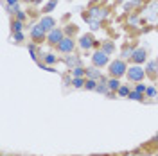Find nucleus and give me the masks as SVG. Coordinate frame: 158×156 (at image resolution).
I'll use <instances>...</instances> for the list:
<instances>
[{
	"label": "nucleus",
	"instance_id": "nucleus-1",
	"mask_svg": "<svg viewBox=\"0 0 158 156\" xmlns=\"http://www.w3.org/2000/svg\"><path fill=\"white\" fill-rule=\"evenodd\" d=\"M128 72V67H126V63L122 61V59H115L113 63H110V76L111 77H120V76H124Z\"/></svg>",
	"mask_w": 158,
	"mask_h": 156
},
{
	"label": "nucleus",
	"instance_id": "nucleus-2",
	"mask_svg": "<svg viewBox=\"0 0 158 156\" xmlns=\"http://www.w3.org/2000/svg\"><path fill=\"white\" fill-rule=\"evenodd\" d=\"M144 77H146V72L142 70V67L135 65V67L128 68V79L129 81H142Z\"/></svg>",
	"mask_w": 158,
	"mask_h": 156
},
{
	"label": "nucleus",
	"instance_id": "nucleus-3",
	"mask_svg": "<svg viewBox=\"0 0 158 156\" xmlns=\"http://www.w3.org/2000/svg\"><path fill=\"white\" fill-rule=\"evenodd\" d=\"M92 61H94V67H104V65H108V54L104 50H97L92 56Z\"/></svg>",
	"mask_w": 158,
	"mask_h": 156
},
{
	"label": "nucleus",
	"instance_id": "nucleus-4",
	"mask_svg": "<svg viewBox=\"0 0 158 156\" xmlns=\"http://www.w3.org/2000/svg\"><path fill=\"white\" fill-rule=\"evenodd\" d=\"M61 39H63V31H59V29L50 31L49 36H47V41H49L50 45H59Z\"/></svg>",
	"mask_w": 158,
	"mask_h": 156
},
{
	"label": "nucleus",
	"instance_id": "nucleus-5",
	"mask_svg": "<svg viewBox=\"0 0 158 156\" xmlns=\"http://www.w3.org/2000/svg\"><path fill=\"white\" fill-rule=\"evenodd\" d=\"M58 50L59 52H65V54H70V52L74 50V41H72L70 38H63L61 43L58 45Z\"/></svg>",
	"mask_w": 158,
	"mask_h": 156
},
{
	"label": "nucleus",
	"instance_id": "nucleus-6",
	"mask_svg": "<svg viewBox=\"0 0 158 156\" xmlns=\"http://www.w3.org/2000/svg\"><path fill=\"white\" fill-rule=\"evenodd\" d=\"M40 25H41L45 31H49L50 32V31L56 29V20L52 18V16H43V18L40 20Z\"/></svg>",
	"mask_w": 158,
	"mask_h": 156
},
{
	"label": "nucleus",
	"instance_id": "nucleus-7",
	"mask_svg": "<svg viewBox=\"0 0 158 156\" xmlns=\"http://www.w3.org/2000/svg\"><path fill=\"white\" fill-rule=\"evenodd\" d=\"M31 36H32V39H34V41H41V39L45 38V29H43V27H41V25H34V27H32V31H31Z\"/></svg>",
	"mask_w": 158,
	"mask_h": 156
},
{
	"label": "nucleus",
	"instance_id": "nucleus-8",
	"mask_svg": "<svg viewBox=\"0 0 158 156\" xmlns=\"http://www.w3.org/2000/svg\"><path fill=\"white\" fill-rule=\"evenodd\" d=\"M92 45H95V41H94V38L90 36V34H85V36H81V39H79V47L85 50H88Z\"/></svg>",
	"mask_w": 158,
	"mask_h": 156
},
{
	"label": "nucleus",
	"instance_id": "nucleus-9",
	"mask_svg": "<svg viewBox=\"0 0 158 156\" xmlns=\"http://www.w3.org/2000/svg\"><path fill=\"white\" fill-rule=\"evenodd\" d=\"M131 59H133V61H135L137 65L144 63V61H146V50H144V49H135L133 56H131Z\"/></svg>",
	"mask_w": 158,
	"mask_h": 156
},
{
	"label": "nucleus",
	"instance_id": "nucleus-10",
	"mask_svg": "<svg viewBox=\"0 0 158 156\" xmlns=\"http://www.w3.org/2000/svg\"><path fill=\"white\" fill-rule=\"evenodd\" d=\"M86 76H88V79H101V74H99V70L95 68V67H92V68H86Z\"/></svg>",
	"mask_w": 158,
	"mask_h": 156
},
{
	"label": "nucleus",
	"instance_id": "nucleus-11",
	"mask_svg": "<svg viewBox=\"0 0 158 156\" xmlns=\"http://www.w3.org/2000/svg\"><path fill=\"white\" fill-rule=\"evenodd\" d=\"M120 86H122V84L118 83V79H117V77H111V79L108 81V90H113V92H117Z\"/></svg>",
	"mask_w": 158,
	"mask_h": 156
},
{
	"label": "nucleus",
	"instance_id": "nucleus-12",
	"mask_svg": "<svg viewBox=\"0 0 158 156\" xmlns=\"http://www.w3.org/2000/svg\"><path fill=\"white\" fill-rule=\"evenodd\" d=\"M102 50H104L106 54H111V52L115 50V45H113L111 41H104V43H102Z\"/></svg>",
	"mask_w": 158,
	"mask_h": 156
},
{
	"label": "nucleus",
	"instance_id": "nucleus-13",
	"mask_svg": "<svg viewBox=\"0 0 158 156\" xmlns=\"http://www.w3.org/2000/svg\"><path fill=\"white\" fill-rule=\"evenodd\" d=\"M117 93L120 95V97H128V95H129V88L126 86V84H122V86L117 90Z\"/></svg>",
	"mask_w": 158,
	"mask_h": 156
},
{
	"label": "nucleus",
	"instance_id": "nucleus-14",
	"mask_svg": "<svg viewBox=\"0 0 158 156\" xmlns=\"http://www.w3.org/2000/svg\"><path fill=\"white\" fill-rule=\"evenodd\" d=\"M85 88H86V90H97V83H95V79H88V81L85 83Z\"/></svg>",
	"mask_w": 158,
	"mask_h": 156
},
{
	"label": "nucleus",
	"instance_id": "nucleus-15",
	"mask_svg": "<svg viewBox=\"0 0 158 156\" xmlns=\"http://www.w3.org/2000/svg\"><path fill=\"white\" fill-rule=\"evenodd\" d=\"M72 72H74V77H83V76L86 74V70L81 68V67H76V68L72 70Z\"/></svg>",
	"mask_w": 158,
	"mask_h": 156
},
{
	"label": "nucleus",
	"instance_id": "nucleus-16",
	"mask_svg": "<svg viewBox=\"0 0 158 156\" xmlns=\"http://www.w3.org/2000/svg\"><path fill=\"white\" fill-rule=\"evenodd\" d=\"M45 63H47V65H52V63H56V56H54V54H45Z\"/></svg>",
	"mask_w": 158,
	"mask_h": 156
},
{
	"label": "nucleus",
	"instance_id": "nucleus-17",
	"mask_svg": "<svg viewBox=\"0 0 158 156\" xmlns=\"http://www.w3.org/2000/svg\"><path fill=\"white\" fill-rule=\"evenodd\" d=\"M85 83H86V81H83V77H74V81H72V84L76 88H81Z\"/></svg>",
	"mask_w": 158,
	"mask_h": 156
},
{
	"label": "nucleus",
	"instance_id": "nucleus-18",
	"mask_svg": "<svg viewBox=\"0 0 158 156\" xmlns=\"http://www.w3.org/2000/svg\"><path fill=\"white\" fill-rule=\"evenodd\" d=\"M129 99H133V101H142V93H138V92H129Z\"/></svg>",
	"mask_w": 158,
	"mask_h": 156
},
{
	"label": "nucleus",
	"instance_id": "nucleus-19",
	"mask_svg": "<svg viewBox=\"0 0 158 156\" xmlns=\"http://www.w3.org/2000/svg\"><path fill=\"white\" fill-rule=\"evenodd\" d=\"M13 31H15V32H20V31H22V22H20V20L13 22Z\"/></svg>",
	"mask_w": 158,
	"mask_h": 156
},
{
	"label": "nucleus",
	"instance_id": "nucleus-20",
	"mask_svg": "<svg viewBox=\"0 0 158 156\" xmlns=\"http://www.w3.org/2000/svg\"><path fill=\"white\" fill-rule=\"evenodd\" d=\"M54 7H56V0H50L49 4H47V6H45V11H47V13H49V11H52V9H54Z\"/></svg>",
	"mask_w": 158,
	"mask_h": 156
},
{
	"label": "nucleus",
	"instance_id": "nucleus-21",
	"mask_svg": "<svg viewBox=\"0 0 158 156\" xmlns=\"http://www.w3.org/2000/svg\"><path fill=\"white\" fill-rule=\"evenodd\" d=\"M155 68H156V65H155V63H149L148 70H149V76H151V77H155Z\"/></svg>",
	"mask_w": 158,
	"mask_h": 156
},
{
	"label": "nucleus",
	"instance_id": "nucleus-22",
	"mask_svg": "<svg viewBox=\"0 0 158 156\" xmlns=\"http://www.w3.org/2000/svg\"><path fill=\"white\" fill-rule=\"evenodd\" d=\"M146 90H148V88L144 86V84H137V90H135V92H138V93H144Z\"/></svg>",
	"mask_w": 158,
	"mask_h": 156
},
{
	"label": "nucleus",
	"instance_id": "nucleus-23",
	"mask_svg": "<svg viewBox=\"0 0 158 156\" xmlns=\"http://www.w3.org/2000/svg\"><path fill=\"white\" fill-rule=\"evenodd\" d=\"M67 63H69V65H77L79 59L77 58H69V59H67Z\"/></svg>",
	"mask_w": 158,
	"mask_h": 156
},
{
	"label": "nucleus",
	"instance_id": "nucleus-24",
	"mask_svg": "<svg viewBox=\"0 0 158 156\" xmlns=\"http://www.w3.org/2000/svg\"><path fill=\"white\" fill-rule=\"evenodd\" d=\"M146 93H148L149 97H155V93H156V92H155V88L151 86V88H148V90H146Z\"/></svg>",
	"mask_w": 158,
	"mask_h": 156
},
{
	"label": "nucleus",
	"instance_id": "nucleus-25",
	"mask_svg": "<svg viewBox=\"0 0 158 156\" xmlns=\"http://www.w3.org/2000/svg\"><path fill=\"white\" fill-rule=\"evenodd\" d=\"M15 39H16V41H22V39H23V34H22V32H15Z\"/></svg>",
	"mask_w": 158,
	"mask_h": 156
},
{
	"label": "nucleus",
	"instance_id": "nucleus-26",
	"mask_svg": "<svg viewBox=\"0 0 158 156\" xmlns=\"http://www.w3.org/2000/svg\"><path fill=\"white\" fill-rule=\"evenodd\" d=\"M16 16H18V20L22 22V20H25V14L22 13V11H16Z\"/></svg>",
	"mask_w": 158,
	"mask_h": 156
},
{
	"label": "nucleus",
	"instance_id": "nucleus-27",
	"mask_svg": "<svg viewBox=\"0 0 158 156\" xmlns=\"http://www.w3.org/2000/svg\"><path fill=\"white\" fill-rule=\"evenodd\" d=\"M106 90H108V88L104 86V84H101V86H97V92H106Z\"/></svg>",
	"mask_w": 158,
	"mask_h": 156
},
{
	"label": "nucleus",
	"instance_id": "nucleus-28",
	"mask_svg": "<svg viewBox=\"0 0 158 156\" xmlns=\"http://www.w3.org/2000/svg\"><path fill=\"white\" fill-rule=\"evenodd\" d=\"M16 2H18V0H7V4H9V6H15Z\"/></svg>",
	"mask_w": 158,
	"mask_h": 156
},
{
	"label": "nucleus",
	"instance_id": "nucleus-29",
	"mask_svg": "<svg viewBox=\"0 0 158 156\" xmlns=\"http://www.w3.org/2000/svg\"><path fill=\"white\" fill-rule=\"evenodd\" d=\"M128 156H129V154H128Z\"/></svg>",
	"mask_w": 158,
	"mask_h": 156
}]
</instances>
